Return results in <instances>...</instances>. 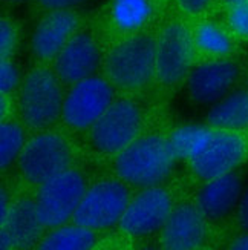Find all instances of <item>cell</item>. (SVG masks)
<instances>
[{"mask_svg":"<svg viewBox=\"0 0 248 250\" xmlns=\"http://www.w3.org/2000/svg\"><path fill=\"white\" fill-rule=\"evenodd\" d=\"M77 149L71 138L58 130H41L26 140L17 160L19 175L29 189L75 166Z\"/></svg>","mask_w":248,"mask_h":250,"instance_id":"5","label":"cell"},{"mask_svg":"<svg viewBox=\"0 0 248 250\" xmlns=\"http://www.w3.org/2000/svg\"><path fill=\"white\" fill-rule=\"evenodd\" d=\"M196 45L193 31L182 21H170L156 36L155 80L153 84L163 94L175 91L184 83L195 66Z\"/></svg>","mask_w":248,"mask_h":250,"instance_id":"6","label":"cell"},{"mask_svg":"<svg viewBox=\"0 0 248 250\" xmlns=\"http://www.w3.org/2000/svg\"><path fill=\"white\" fill-rule=\"evenodd\" d=\"M46 227L41 223L34 195H21L14 198L9 212L0 221V249H31L45 236Z\"/></svg>","mask_w":248,"mask_h":250,"instance_id":"13","label":"cell"},{"mask_svg":"<svg viewBox=\"0 0 248 250\" xmlns=\"http://www.w3.org/2000/svg\"><path fill=\"white\" fill-rule=\"evenodd\" d=\"M0 120L8 118L13 112V100H11V94H0Z\"/></svg>","mask_w":248,"mask_h":250,"instance_id":"31","label":"cell"},{"mask_svg":"<svg viewBox=\"0 0 248 250\" xmlns=\"http://www.w3.org/2000/svg\"><path fill=\"white\" fill-rule=\"evenodd\" d=\"M239 77V64L229 57L207 59L193 66L184 84L193 103L214 104L233 91Z\"/></svg>","mask_w":248,"mask_h":250,"instance_id":"12","label":"cell"},{"mask_svg":"<svg viewBox=\"0 0 248 250\" xmlns=\"http://www.w3.org/2000/svg\"><path fill=\"white\" fill-rule=\"evenodd\" d=\"M229 247L233 250H248V232H242L238 236H234Z\"/></svg>","mask_w":248,"mask_h":250,"instance_id":"32","label":"cell"},{"mask_svg":"<svg viewBox=\"0 0 248 250\" xmlns=\"http://www.w3.org/2000/svg\"><path fill=\"white\" fill-rule=\"evenodd\" d=\"M209 226L210 223L195 201H181L159 230L161 247L169 250L201 249L209 240Z\"/></svg>","mask_w":248,"mask_h":250,"instance_id":"14","label":"cell"},{"mask_svg":"<svg viewBox=\"0 0 248 250\" xmlns=\"http://www.w3.org/2000/svg\"><path fill=\"white\" fill-rule=\"evenodd\" d=\"M134 195V188L115 175L96 180L86 190L71 223L98 232L112 229L121 221Z\"/></svg>","mask_w":248,"mask_h":250,"instance_id":"7","label":"cell"},{"mask_svg":"<svg viewBox=\"0 0 248 250\" xmlns=\"http://www.w3.org/2000/svg\"><path fill=\"white\" fill-rule=\"evenodd\" d=\"M227 20L234 36L248 40V2L229 8Z\"/></svg>","mask_w":248,"mask_h":250,"instance_id":"24","label":"cell"},{"mask_svg":"<svg viewBox=\"0 0 248 250\" xmlns=\"http://www.w3.org/2000/svg\"><path fill=\"white\" fill-rule=\"evenodd\" d=\"M176 204L175 192L166 184L139 189L116 227L129 240L152 236L163 229Z\"/></svg>","mask_w":248,"mask_h":250,"instance_id":"10","label":"cell"},{"mask_svg":"<svg viewBox=\"0 0 248 250\" xmlns=\"http://www.w3.org/2000/svg\"><path fill=\"white\" fill-rule=\"evenodd\" d=\"M213 132L214 127L209 125H184L169 132V137L179 160L189 163L204 150Z\"/></svg>","mask_w":248,"mask_h":250,"instance_id":"22","label":"cell"},{"mask_svg":"<svg viewBox=\"0 0 248 250\" xmlns=\"http://www.w3.org/2000/svg\"><path fill=\"white\" fill-rule=\"evenodd\" d=\"M115 92V86L104 74L72 84L64 95L60 120L63 127L71 134H84L114 103Z\"/></svg>","mask_w":248,"mask_h":250,"instance_id":"9","label":"cell"},{"mask_svg":"<svg viewBox=\"0 0 248 250\" xmlns=\"http://www.w3.org/2000/svg\"><path fill=\"white\" fill-rule=\"evenodd\" d=\"M25 126L14 118H3L0 123V167L5 172L17 163L26 145Z\"/></svg>","mask_w":248,"mask_h":250,"instance_id":"23","label":"cell"},{"mask_svg":"<svg viewBox=\"0 0 248 250\" xmlns=\"http://www.w3.org/2000/svg\"><path fill=\"white\" fill-rule=\"evenodd\" d=\"M179 157L169 134L144 132L112 158L114 175L134 189L164 184L175 170Z\"/></svg>","mask_w":248,"mask_h":250,"instance_id":"1","label":"cell"},{"mask_svg":"<svg viewBox=\"0 0 248 250\" xmlns=\"http://www.w3.org/2000/svg\"><path fill=\"white\" fill-rule=\"evenodd\" d=\"M153 14L155 0H112L109 9L111 23L121 34L120 39L141 32Z\"/></svg>","mask_w":248,"mask_h":250,"instance_id":"18","label":"cell"},{"mask_svg":"<svg viewBox=\"0 0 248 250\" xmlns=\"http://www.w3.org/2000/svg\"><path fill=\"white\" fill-rule=\"evenodd\" d=\"M224 5L227 8H231L234 5H239V3H244V2H248V0H222Z\"/></svg>","mask_w":248,"mask_h":250,"instance_id":"33","label":"cell"},{"mask_svg":"<svg viewBox=\"0 0 248 250\" xmlns=\"http://www.w3.org/2000/svg\"><path fill=\"white\" fill-rule=\"evenodd\" d=\"M101 62V49L95 37L88 32H77L54 59L52 69L60 82L71 88L72 84L95 75Z\"/></svg>","mask_w":248,"mask_h":250,"instance_id":"15","label":"cell"},{"mask_svg":"<svg viewBox=\"0 0 248 250\" xmlns=\"http://www.w3.org/2000/svg\"><path fill=\"white\" fill-rule=\"evenodd\" d=\"M193 37L198 54L207 59H227L234 49L230 34L214 21H201Z\"/></svg>","mask_w":248,"mask_h":250,"instance_id":"21","label":"cell"},{"mask_svg":"<svg viewBox=\"0 0 248 250\" xmlns=\"http://www.w3.org/2000/svg\"><path fill=\"white\" fill-rule=\"evenodd\" d=\"M135 95L126 94L115 99L107 111L86 130V146L91 154L114 158L146 132L150 120L149 109Z\"/></svg>","mask_w":248,"mask_h":250,"instance_id":"2","label":"cell"},{"mask_svg":"<svg viewBox=\"0 0 248 250\" xmlns=\"http://www.w3.org/2000/svg\"><path fill=\"white\" fill-rule=\"evenodd\" d=\"M91 183L84 172L72 166L45 181L34 190L37 209L46 230H52L72 220Z\"/></svg>","mask_w":248,"mask_h":250,"instance_id":"8","label":"cell"},{"mask_svg":"<svg viewBox=\"0 0 248 250\" xmlns=\"http://www.w3.org/2000/svg\"><path fill=\"white\" fill-rule=\"evenodd\" d=\"M17 29L14 23L8 19L0 21V57L11 59L17 46Z\"/></svg>","mask_w":248,"mask_h":250,"instance_id":"26","label":"cell"},{"mask_svg":"<svg viewBox=\"0 0 248 250\" xmlns=\"http://www.w3.org/2000/svg\"><path fill=\"white\" fill-rule=\"evenodd\" d=\"M244 193V181L238 170L204 181L195 195V204L210 224L227 220L236 212Z\"/></svg>","mask_w":248,"mask_h":250,"instance_id":"16","label":"cell"},{"mask_svg":"<svg viewBox=\"0 0 248 250\" xmlns=\"http://www.w3.org/2000/svg\"><path fill=\"white\" fill-rule=\"evenodd\" d=\"M13 201L14 200L11 198V192L6 189V186H2V190H0V221H3L6 218Z\"/></svg>","mask_w":248,"mask_h":250,"instance_id":"30","label":"cell"},{"mask_svg":"<svg viewBox=\"0 0 248 250\" xmlns=\"http://www.w3.org/2000/svg\"><path fill=\"white\" fill-rule=\"evenodd\" d=\"M211 0H176L178 8L187 16H199L209 8Z\"/></svg>","mask_w":248,"mask_h":250,"instance_id":"27","label":"cell"},{"mask_svg":"<svg viewBox=\"0 0 248 250\" xmlns=\"http://www.w3.org/2000/svg\"><path fill=\"white\" fill-rule=\"evenodd\" d=\"M86 0H38L41 8L56 11V9H71L75 5H80Z\"/></svg>","mask_w":248,"mask_h":250,"instance_id":"29","label":"cell"},{"mask_svg":"<svg viewBox=\"0 0 248 250\" xmlns=\"http://www.w3.org/2000/svg\"><path fill=\"white\" fill-rule=\"evenodd\" d=\"M63 83L54 69L37 66L31 69L19 86L17 112L20 122L31 132L51 129L61 120Z\"/></svg>","mask_w":248,"mask_h":250,"instance_id":"4","label":"cell"},{"mask_svg":"<svg viewBox=\"0 0 248 250\" xmlns=\"http://www.w3.org/2000/svg\"><path fill=\"white\" fill-rule=\"evenodd\" d=\"M245 130L214 129L204 150L187 163L189 170L202 183L236 170L248 158Z\"/></svg>","mask_w":248,"mask_h":250,"instance_id":"11","label":"cell"},{"mask_svg":"<svg viewBox=\"0 0 248 250\" xmlns=\"http://www.w3.org/2000/svg\"><path fill=\"white\" fill-rule=\"evenodd\" d=\"M78 17L69 9L49 11L40 20L31 39V48L40 62H54L64 45L77 34Z\"/></svg>","mask_w":248,"mask_h":250,"instance_id":"17","label":"cell"},{"mask_svg":"<svg viewBox=\"0 0 248 250\" xmlns=\"http://www.w3.org/2000/svg\"><path fill=\"white\" fill-rule=\"evenodd\" d=\"M98 244V230L80 224H63L49 230L37 244L41 250H89Z\"/></svg>","mask_w":248,"mask_h":250,"instance_id":"20","label":"cell"},{"mask_svg":"<svg viewBox=\"0 0 248 250\" xmlns=\"http://www.w3.org/2000/svg\"><path fill=\"white\" fill-rule=\"evenodd\" d=\"M20 72L11 59L0 62V94H13L20 86Z\"/></svg>","mask_w":248,"mask_h":250,"instance_id":"25","label":"cell"},{"mask_svg":"<svg viewBox=\"0 0 248 250\" xmlns=\"http://www.w3.org/2000/svg\"><path fill=\"white\" fill-rule=\"evenodd\" d=\"M206 125L214 129H248V89L231 91L222 100L211 104L206 115Z\"/></svg>","mask_w":248,"mask_h":250,"instance_id":"19","label":"cell"},{"mask_svg":"<svg viewBox=\"0 0 248 250\" xmlns=\"http://www.w3.org/2000/svg\"><path fill=\"white\" fill-rule=\"evenodd\" d=\"M6 2H20V0H6Z\"/></svg>","mask_w":248,"mask_h":250,"instance_id":"34","label":"cell"},{"mask_svg":"<svg viewBox=\"0 0 248 250\" xmlns=\"http://www.w3.org/2000/svg\"><path fill=\"white\" fill-rule=\"evenodd\" d=\"M156 37L144 32L118 40L103 59V74L116 91L141 94L155 80Z\"/></svg>","mask_w":248,"mask_h":250,"instance_id":"3","label":"cell"},{"mask_svg":"<svg viewBox=\"0 0 248 250\" xmlns=\"http://www.w3.org/2000/svg\"><path fill=\"white\" fill-rule=\"evenodd\" d=\"M236 223L242 232H248V188L244 190L241 201L236 209Z\"/></svg>","mask_w":248,"mask_h":250,"instance_id":"28","label":"cell"}]
</instances>
